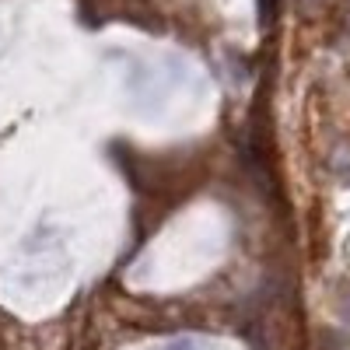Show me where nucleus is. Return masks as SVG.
Listing matches in <instances>:
<instances>
[{
    "instance_id": "obj_1",
    "label": "nucleus",
    "mask_w": 350,
    "mask_h": 350,
    "mask_svg": "<svg viewBox=\"0 0 350 350\" xmlns=\"http://www.w3.org/2000/svg\"><path fill=\"white\" fill-rule=\"evenodd\" d=\"M298 4H301V11H319L326 0H298Z\"/></svg>"
}]
</instances>
